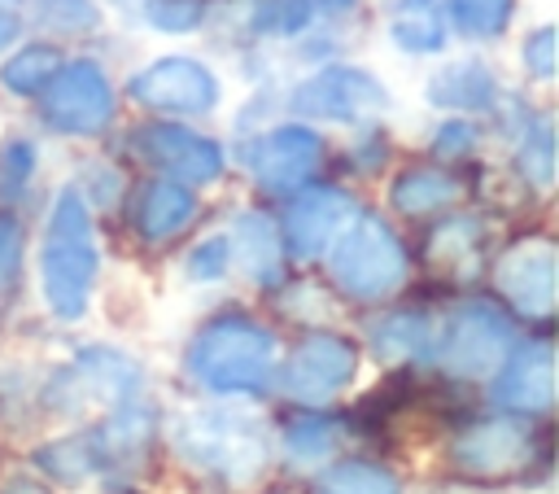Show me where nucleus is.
<instances>
[{
    "label": "nucleus",
    "mask_w": 559,
    "mask_h": 494,
    "mask_svg": "<svg viewBox=\"0 0 559 494\" xmlns=\"http://www.w3.org/2000/svg\"><path fill=\"white\" fill-rule=\"evenodd\" d=\"M96 280H100V245H96L92 201L83 197L79 184H61L39 236V293L48 315L61 324H79L92 306Z\"/></svg>",
    "instance_id": "nucleus-1"
},
{
    "label": "nucleus",
    "mask_w": 559,
    "mask_h": 494,
    "mask_svg": "<svg viewBox=\"0 0 559 494\" xmlns=\"http://www.w3.org/2000/svg\"><path fill=\"white\" fill-rule=\"evenodd\" d=\"M175 455L223 485H253L271 463V428L240 407H197L170 424Z\"/></svg>",
    "instance_id": "nucleus-2"
},
{
    "label": "nucleus",
    "mask_w": 559,
    "mask_h": 494,
    "mask_svg": "<svg viewBox=\"0 0 559 494\" xmlns=\"http://www.w3.org/2000/svg\"><path fill=\"white\" fill-rule=\"evenodd\" d=\"M183 372L218 398L262 393L275 376V332L249 315H214L188 341Z\"/></svg>",
    "instance_id": "nucleus-3"
},
{
    "label": "nucleus",
    "mask_w": 559,
    "mask_h": 494,
    "mask_svg": "<svg viewBox=\"0 0 559 494\" xmlns=\"http://www.w3.org/2000/svg\"><path fill=\"white\" fill-rule=\"evenodd\" d=\"M323 254H328L332 284L354 302H384L411 275L406 245L384 223V214H371V210H354V219L336 232V240Z\"/></svg>",
    "instance_id": "nucleus-4"
},
{
    "label": "nucleus",
    "mask_w": 559,
    "mask_h": 494,
    "mask_svg": "<svg viewBox=\"0 0 559 494\" xmlns=\"http://www.w3.org/2000/svg\"><path fill=\"white\" fill-rule=\"evenodd\" d=\"M148 437H153V411L144 402H122V407H109L100 424H92L74 437L48 442L35 455V463H39V472H48L61 485H83L92 477H105V472L140 459Z\"/></svg>",
    "instance_id": "nucleus-5"
},
{
    "label": "nucleus",
    "mask_w": 559,
    "mask_h": 494,
    "mask_svg": "<svg viewBox=\"0 0 559 494\" xmlns=\"http://www.w3.org/2000/svg\"><path fill=\"white\" fill-rule=\"evenodd\" d=\"M288 105L301 122H336V127H367L376 122L389 105L393 92L384 87L380 74H371L367 66L354 61H332L310 70L293 92Z\"/></svg>",
    "instance_id": "nucleus-6"
},
{
    "label": "nucleus",
    "mask_w": 559,
    "mask_h": 494,
    "mask_svg": "<svg viewBox=\"0 0 559 494\" xmlns=\"http://www.w3.org/2000/svg\"><path fill=\"white\" fill-rule=\"evenodd\" d=\"M35 101H39V118L57 136H79V140L100 136L118 114L114 83H109L105 66L92 57L61 61V70L44 83V92Z\"/></svg>",
    "instance_id": "nucleus-7"
},
{
    "label": "nucleus",
    "mask_w": 559,
    "mask_h": 494,
    "mask_svg": "<svg viewBox=\"0 0 559 494\" xmlns=\"http://www.w3.org/2000/svg\"><path fill=\"white\" fill-rule=\"evenodd\" d=\"M511 345H515L511 315L498 302H485V297L459 302L450 310L445 328H437V358L459 380L493 376V367L507 358Z\"/></svg>",
    "instance_id": "nucleus-8"
},
{
    "label": "nucleus",
    "mask_w": 559,
    "mask_h": 494,
    "mask_svg": "<svg viewBox=\"0 0 559 494\" xmlns=\"http://www.w3.org/2000/svg\"><path fill=\"white\" fill-rule=\"evenodd\" d=\"M144 389V367L118 350V345H83L52 380H48V407L57 411H83V407H122L140 398Z\"/></svg>",
    "instance_id": "nucleus-9"
},
{
    "label": "nucleus",
    "mask_w": 559,
    "mask_h": 494,
    "mask_svg": "<svg viewBox=\"0 0 559 494\" xmlns=\"http://www.w3.org/2000/svg\"><path fill=\"white\" fill-rule=\"evenodd\" d=\"M127 96L162 118H201L223 105V83L205 61L188 52H166L127 79Z\"/></svg>",
    "instance_id": "nucleus-10"
},
{
    "label": "nucleus",
    "mask_w": 559,
    "mask_h": 494,
    "mask_svg": "<svg viewBox=\"0 0 559 494\" xmlns=\"http://www.w3.org/2000/svg\"><path fill=\"white\" fill-rule=\"evenodd\" d=\"M240 162L245 170L253 175V184L262 192H297L301 184L314 179V170L323 166V136L310 127V122H275L258 136L245 140L240 149Z\"/></svg>",
    "instance_id": "nucleus-11"
},
{
    "label": "nucleus",
    "mask_w": 559,
    "mask_h": 494,
    "mask_svg": "<svg viewBox=\"0 0 559 494\" xmlns=\"http://www.w3.org/2000/svg\"><path fill=\"white\" fill-rule=\"evenodd\" d=\"M131 153L153 166L157 175H170L179 184H214L227 170V153L214 136L183 127L179 118H157V122H140L131 131Z\"/></svg>",
    "instance_id": "nucleus-12"
},
{
    "label": "nucleus",
    "mask_w": 559,
    "mask_h": 494,
    "mask_svg": "<svg viewBox=\"0 0 559 494\" xmlns=\"http://www.w3.org/2000/svg\"><path fill=\"white\" fill-rule=\"evenodd\" d=\"M358 372V350L341 332H310L280 367V389L301 407L332 402Z\"/></svg>",
    "instance_id": "nucleus-13"
},
{
    "label": "nucleus",
    "mask_w": 559,
    "mask_h": 494,
    "mask_svg": "<svg viewBox=\"0 0 559 494\" xmlns=\"http://www.w3.org/2000/svg\"><path fill=\"white\" fill-rule=\"evenodd\" d=\"M358 201L336 188V184H301L293 192V201L284 205L280 214V240H284V254H293L297 262H314L323 258V249L336 240V232L354 219Z\"/></svg>",
    "instance_id": "nucleus-14"
},
{
    "label": "nucleus",
    "mask_w": 559,
    "mask_h": 494,
    "mask_svg": "<svg viewBox=\"0 0 559 494\" xmlns=\"http://www.w3.org/2000/svg\"><path fill=\"white\" fill-rule=\"evenodd\" d=\"M533 428L524 420H507V415H489V420H476L467 424L463 433H454L450 442V463L467 477H485V481H498V477H515L528 468L533 459Z\"/></svg>",
    "instance_id": "nucleus-15"
},
{
    "label": "nucleus",
    "mask_w": 559,
    "mask_h": 494,
    "mask_svg": "<svg viewBox=\"0 0 559 494\" xmlns=\"http://www.w3.org/2000/svg\"><path fill=\"white\" fill-rule=\"evenodd\" d=\"M555 275H559V254L555 240L546 236H524L493 262L498 293L528 319H546L555 310Z\"/></svg>",
    "instance_id": "nucleus-16"
},
{
    "label": "nucleus",
    "mask_w": 559,
    "mask_h": 494,
    "mask_svg": "<svg viewBox=\"0 0 559 494\" xmlns=\"http://www.w3.org/2000/svg\"><path fill=\"white\" fill-rule=\"evenodd\" d=\"M489 398L507 411H550L555 402V345L546 337H533L515 350H507V358L493 367V385Z\"/></svg>",
    "instance_id": "nucleus-17"
},
{
    "label": "nucleus",
    "mask_w": 559,
    "mask_h": 494,
    "mask_svg": "<svg viewBox=\"0 0 559 494\" xmlns=\"http://www.w3.org/2000/svg\"><path fill=\"white\" fill-rule=\"evenodd\" d=\"M201 214V201L192 192V184H179L170 175L144 179L131 197V227L144 245H166L175 236H183Z\"/></svg>",
    "instance_id": "nucleus-18"
},
{
    "label": "nucleus",
    "mask_w": 559,
    "mask_h": 494,
    "mask_svg": "<svg viewBox=\"0 0 559 494\" xmlns=\"http://www.w3.org/2000/svg\"><path fill=\"white\" fill-rule=\"evenodd\" d=\"M424 101L445 114H493L502 105V87L480 57H459L428 74Z\"/></svg>",
    "instance_id": "nucleus-19"
},
{
    "label": "nucleus",
    "mask_w": 559,
    "mask_h": 494,
    "mask_svg": "<svg viewBox=\"0 0 559 494\" xmlns=\"http://www.w3.org/2000/svg\"><path fill=\"white\" fill-rule=\"evenodd\" d=\"M227 240H231V262L245 271V280H253L258 289H275L284 280V240L266 210H240L231 219Z\"/></svg>",
    "instance_id": "nucleus-20"
},
{
    "label": "nucleus",
    "mask_w": 559,
    "mask_h": 494,
    "mask_svg": "<svg viewBox=\"0 0 559 494\" xmlns=\"http://www.w3.org/2000/svg\"><path fill=\"white\" fill-rule=\"evenodd\" d=\"M384 31L393 48L406 57H437L450 44V22L441 0H389Z\"/></svg>",
    "instance_id": "nucleus-21"
},
{
    "label": "nucleus",
    "mask_w": 559,
    "mask_h": 494,
    "mask_svg": "<svg viewBox=\"0 0 559 494\" xmlns=\"http://www.w3.org/2000/svg\"><path fill=\"white\" fill-rule=\"evenodd\" d=\"M367 341L384 363H424L437 358V324L424 310H384L367 324Z\"/></svg>",
    "instance_id": "nucleus-22"
},
{
    "label": "nucleus",
    "mask_w": 559,
    "mask_h": 494,
    "mask_svg": "<svg viewBox=\"0 0 559 494\" xmlns=\"http://www.w3.org/2000/svg\"><path fill=\"white\" fill-rule=\"evenodd\" d=\"M459 179L441 166H406L393 184H389V205L397 214H411V219H424V214H437L445 205L459 201Z\"/></svg>",
    "instance_id": "nucleus-23"
},
{
    "label": "nucleus",
    "mask_w": 559,
    "mask_h": 494,
    "mask_svg": "<svg viewBox=\"0 0 559 494\" xmlns=\"http://www.w3.org/2000/svg\"><path fill=\"white\" fill-rule=\"evenodd\" d=\"M345 437H349L345 420L323 415V411H310V415H301V420H293V424L284 428L280 450H284V459L297 463V468H319V463H328V459L345 446Z\"/></svg>",
    "instance_id": "nucleus-24"
},
{
    "label": "nucleus",
    "mask_w": 559,
    "mask_h": 494,
    "mask_svg": "<svg viewBox=\"0 0 559 494\" xmlns=\"http://www.w3.org/2000/svg\"><path fill=\"white\" fill-rule=\"evenodd\" d=\"M515 170L537 192H550L555 184V118L550 114H524L515 127Z\"/></svg>",
    "instance_id": "nucleus-25"
},
{
    "label": "nucleus",
    "mask_w": 559,
    "mask_h": 494,
    "mask_svg": "<svg viewBox=\"0 0 559 494\" xmlns=\"http://www.w3.org/2000/svg\"><path fill=\"white\" fill-rule=\"evenodd\" d=\"M61 61H66V57H61L57 44H44V39L22 44V48H13V52L0 61V87L31 101V96H39L44 83L61 70Z\"/></svg>",
    "instance_id": "nucleus-26"
},
{
    "label": "nucleus",
    "mask_w": 559,
    "mask_h": 494,
    "mask_svg": "<svg viewBox=\"0 0 559 494\" xmlns=\"http://www.w3.org/2000/svg\"><path fill=\"white\" fill-rule=\"evenodd\" d=\"M480 232H485L480 219L459 214V219H450V223H441V227L432 232L428 258L441 262V267H450V271H459V275H472V267L480 262V245H485Z\"/></svg>",
    "instance_id": "nucleus-27"
},
{
    "label": "nucleus",
    "mask_w": 559,
    "mask_h": 494,
    "mask_svg": "<svg viewBox=\"0 0 559 494\" xmlns=\"http://www.w3.org/2000/svg\"><path fill=\"white\" fill-rule=\"evenodd\" d=\"M441 4L450 35L463 39H498L515 17V0H441Z\"/></svg>",
    "instance_id": "nucleus-28"
},
{
    "label": "nucleus",
    "mask_w": 559,
    "mask_h": 494,
    "mask_svg": "<svg viewBox=\"0 0 559 494\" xmlns=\"http://www.w3.org/2000/svg\"><path fill=\"white\" fill-rule=\"evenodd\" d=\"M314 494H402L397 477L367 459H341L328 472H319Z\"/></svg>",
    "instance_id": "nucleus-29"
},
{
    "label": "nucleus",
    "mask_w": 559,
    "mask_h": 494,
    "mask_svg": "<svg viewBox=\"0 0 559 494\" xmlns=\"http://www.w3.org/2000/svg\"><path fill=\"white\" fill-rule=\"evenodd\" d=\"M31 22L52 35H92L100 31L105 13L96 0H31Z\"/></svg>",
    "instance_id": "nucleus-30"
},
{
    "label": "nucleus",
    "mask_w": 559,
    "mask_h": 494,
    "mask_svg": "<svg viewBox=\"0 0 559 494\" xmlns=\"http://www.w3.org/2000/svg\"><path fill=\"white\" fill-rule=\"evenodd\" d=\"M310 9L301 0H253L249 4V31L258 39H297L310 26Z\"/></svg>",
    "instance_id": "nucleus-31"
},
{
    "label": "nucleus",
    "mask_w": 559,
    "mask_h": 494,
    "mask_svg": "<svg viewBox=\"0 0 559 494\" xmlns=\"http://www.w3.org/2000/svg\"><path fill=\"white\" fill-rule=\"evenodd\" d=\"M35 166H39V149H35V140H26V136H9V140L0 144V205L22 201V192H26L31 179H35Z\"/></svg>",
    "instance_id": "nucleus-32"
},
{
    "label": "nucleus",
    "mask_w": 559,
    "mask_h": 494,
    "mask_svg": "<svg viewBox=\"0 0 559 494\" xmlns=\"http://www.w3.org/2000/svg\"><path fill=\"white\" fill-rule=\"evenodd\" d=\"M227 271H231V240H227V232H214V236L197 240L183 254V280L188 284H218Z\"/></svg>",
    "instance_id": "nucleus-33"
},
{
    "label": "nucleus",
    "mask_w": 559,
    "mask_h": 494,
    "mask_svg": "<svg viewBox=\"0 0 559 494\" xmlns=\"http://www.w3.org/2000/svg\"><path fill=\"white\" fill-rule=\"evenodd\" d=\"M140 13L162 35H192L205 22V0H140Z\"/></svg>",
    "instance_id": "nucleus-34"
},
{
    "label": "nucleus",
    "mask_w": 559,
    "mask_h": 494,
    "mask_svg": "<svg viewBox=\"0 0 559 494\" xmlns=\"http://www.w3.org/2000/svg\"><path fill=\"white\" fill-rule=\"evenodd\" d=\"M22 258H26V232L17 214L0 205V293H9L22 280Z\"/></svg>",
    "instance_id": "nucleus-35"
},
{
    "label": "nucleus",
    "mask_w": 559,
    "mask_h": 494,
    "mask_svg": "<svg viewBox=\"0 0 559 494\" xmlns=\"http://www.w3.org/2000/svg\"><path fill=\"white\" fill-rule=\"evenodd\" d=\"M520 66H524V74L537 79V83H550V79H555V26H550V22H542V26H533V31L524 35V44H520Z\"/></svg>",
    "instance_id": "nucleus-36"
},
{
    "label": "nucleus",
    "mask_w": 559,
    "mask_h": 494,
    "mask_svg": "<svg viewBox=\"0 0 559 494\" xmlns=\"http://www.w3.org/2000/svg\"><path fill=\"white\" fill-rule=\"evenodd\" d=\"M476 144H480V131H476V122H467L463 114H454L450 122H441V127H437V136H432V153H437V157H445V162L467 157Z\"/></svg>",
    "instance_id": "nucleus-37"
},
{
    "label": "nucleus",
    "mask_w": 559,
    "mask_h": 494,
    "mask_svg": "<svg viewBox=\"0 0 559 494\" xmlns=\"http://www.w3.org/2000/svg\"><path fill=\"white\" fill-rule=\"evenodd\" d=\"M17 35H22V13H17V4H4L0 0V52L13 48Z\"/></svg>",
    "instance_id": "nucleus-38"
},
{
    "label": "nucleus",
    "mask_w": 559,
    "mask_h": 494,
    "mask_svg": "<svg viewBox=\"0 0 559 494\" xmlns=\"http://www.w3.org/2000/svg\"><path fill=\"white\" fill-rule=\"evenodd\" d=\"M310 13H349L358 0H301Z\"/></svg>",
    "instance_id": "nucleus-39"
},
{
    "label": "nucleus",
    "mask_w": 559,
    "mask_h": 494,
    "mask_svg": "<svg viewBox=\"0 0 559 494\" xmlns=\"http://www.w3.org/2000/svg\"><path fill=\"white\" fill-rule=\"evenodd\" d=\"M4 4H22V0H4Z\"/></svg>",
    "instance_id": "nucleus-40"
}]
</instances>
